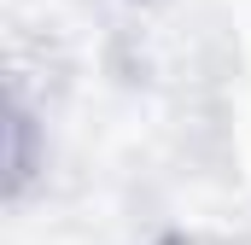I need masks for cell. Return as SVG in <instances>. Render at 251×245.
<instances>
[{
	"instance_id": "cell-1",
	"label": "cell",
	"mask_w": 251,
	"mask_h": 245,
	"mask_svg": "<svg viewBox=\"0 0 251 245\" xmlns=\"http://www.w3.org/2000/svg\"><path fill=\"white\" fill-rule=\"evenodd\" d=\"M12 198H24L29 181L47 170V146H35V111L24 105V94H12Z\"/></svg>"
},
{
	"instance_id": "cell-2",
	"label": "cell",
	"mask_w": 251,
	"mask_h": 245,
	"mask_svg": "<svg viewBox=\"0 0 251 245\" xmlns=\"http://www.w3.org/2000/svg\"><path fill=\"white\" fill-rule=\"evenodd\" d=\"M128 6H164V0H128Z\"/></svg>"
}]
</instances>
